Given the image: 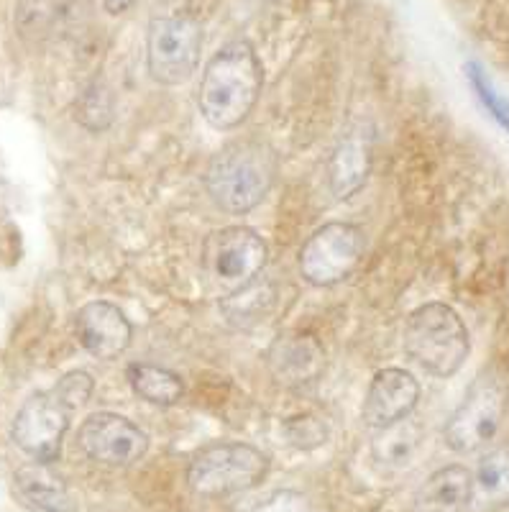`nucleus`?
I'll return each mask as SVG.
<instances>
[{"label":"nucleus","instance_id":"f257e3e1","mask_svg":"<svg viewBox=\"0 0 509 512\" xmlns=\"http://www.w3.org/2000/svg\"><path fill=\"white\" fill-rule=\"evenodd\" d=\"M261 62L246 39H233L213 54L200 82V113L215 131L241 126L261 95Z\"/></svg>","mask_w":509,"mask_h":512},{"label":"nucleus","instance_id":"f03ea898","mask_svg":"<svg viewBox=\"0 0 509 512\" xmlns=\"http://www.w3.org/2000/svg\"><path fill=\"white\" fill-rule=\"evenodd\" d=\"M279 159L267 141L238 139L226 144L205 167V190L220 210L243 216L272 192Z\"/></svg>","mask_w":509,"mask_h":512},{"label":"nucleus","instance_id":"7ed1b4c3","mask_svg":"<svg viewBox=\"0 0 509 512\" xmlns=\"http://www.w3.org/2000/svg\"><path fill=\"white\" fill-rule=\"evenodd\" d=\"M405 351L420 369L448 379L461 372L469 359L471 338L451 305L425 303L407 318Z\"/></svg>","mask_w":509,"mask_h":512},{"label":"nucleus","instance_id":"20e7f679","mask_svg":"<svg viewBox=\"0 0 509 512\" xmlns=\"http://www.w3.org/2000/svg\"><path fill=\"white\" fill-rule=\"evenodd\" d=\"M203 49V26L192 13L154 16L146 34V62L159 85L177 88L195 75Z\"/></svg>","mask_w":509,"mask_h":512},{"label":"nucleus","instance_id":"39448f33","mask_svg":"<svg viewBox=\"0 0 509 512\" xmlns=\"http://www.w3.org/2000/svg\"><path fill=\"white\" fill-rule=\"evenodd\" d=\"M269 461L249 443H215L197 451L187 469V484L203 497H228L254 489L267 477Z\"/></svg>","mask_w":509,"mask_h":512},{"label":"nucleus","instance_id":"423d86ee","mask_svg":"<svg viewBox=\"0 0 509 512\" xmlns=\"http://www.w3.org/2000/svg\"><path fill=\"white\" fill-rule=\"evenodd\" d=\"M267 241L249 226L220 228L205 244V272L226 295L254 282L267 267Z\"/></svg>","mask_w":509,"mask_h":512},{"label":"nucleus","instance_id":"0eeeda50","mask_svg":"<svg viewBox=\"0 0 509 512\" xmlns=\"http://www.w3.org/2000/svg\"><path fill=\"white\" fill-rule=\"evenodd\" d=\"M364 233L351 223L333 221L320 226L305 241L297 256V267L305 282L315 287L338 285L361 264Z\"/></svg>","mask_w":509,"mask_h":512},{"label":"nucleus","instance_id":"6e6552de","mask_svg":"<svg viewBox=\"0 0 509 512\" xmlns=\"http://www.w3.org/2000/svg\"><path fill=\"white\" fill-rule=\"evenodd\" d=\"M504 418V392L494 379H484L474 384L466 400L458 405L456 413L448 420L443 438L446 446L456 454H474L486 443L494 441Z\"/></svg>","mask_w":509,"mask_h":512},{"label":"nucleus","instance_id":"1a4fd4ad","mask_svg":"<svg viewBox=\"0 0 509 512\" xmlns=\"http://www.w3.org/2000/svg\"><path fill=\"white\" fill-rule=\"evenodd\" d=\"M70 415V410L54 397V392H36L13 418V443L34 461L49 464L62 451L64 433L70 428Z\"/></svg>","mask_w":509,"mask_h":512},{"label":"nucleus","instance_id":"9d476101","mask_svg":"<svg viewBox=\"0 0 509 512\" xmlns=\"http://www.w3.org/2000/svg\"><path fill=\"white\" fill-rule=\"evenodd\" d=\"M77 443L87 459L105 466H128L144 459L149 438L128 418L116 413H95L82 420Z\"/></svg>","mask_w":509,"mask_h":512},{"label":"nucleus","instance_id":"9b49d317","mask_svg":"<svg viewBox=\"0 0 509 512\" xmlns=\"http://www.w3.org/2000/svg\"><path fill=\"white\" fill-rule=\"evenodd\" d=\"M75 336L87 354L110 361L118 359L131 346L134 328L121 308L105 300H93L77 310Z\"/></svg>","mask_w":509,"mask_h":512},{"label":"nucleus","instance_id":"f8f14e48","mask_svg":"<svg viewBox=\"0 0 509 512\" xmlns=\"http://www.w3.org/2000/svg\"><path fill=\"white\" fill-rule=\"evenodd\" d=\"M420 402V384L410 372L387 367L376 372L364 400V420L369 428H387L410 418Z\"/></svg>","mask_w":509,"mask_h":512},{"label":"nucleus","instance_id":"ddd939ff","mask_svg":"<svg viewBox=\"0 0 509 512\" xmlns=\"http://www.w3.org/2000/svg\"><path fill=\"white\" fill-rule=\"evenodd\" d=\"M267 367L274 382L300 390L320 379L325 369V351L310 333H287L277 338L267 354Z\"/></svg>","mask_w":509,"mask_h":512},{"label":"nucleus","instance_id":"4468645a","mask_svg":"<svg viewBox=\"0 0 509 512\" xmlns=\"http://www.w3.org/2000/svg\"><path fill=\"white\" fill-rule=\"evenodd\" d=\"M371 172V128L356 123L333 146L328 159V187L336 200H348L364 187Z\"/></svg>","mask_w":509,"mask_h":512},{"label":"nucleus","instance_id":"2eb2a0df","mask_svg":"<svg viewBox=\"0 0 509 512\" xmlns=\"http://www.w3.org/2000/svg\"><path fill=\"white\" fill-rule=\"evenodd\" d=\"M13 487H16L18 497L29 507L41 512H77L75 500L70 497L62 479L49 469V464H34L21 466L13 477Z\"/></svg>","mask_w":509,"mask_h":512},{"label":"nucleus","instance_id":"dca6fc26","mask_svg":"<svg viewBox=\"0 0 509 512\" xmlns=\"http://www.w3.org/2000/svg\"><path fill=\"white\" fill-rule=\"evenodd\" d=\"M471 472L466 466H443L417 492V512H463L471 505Z\"/></svg>","mask_w":509,"mask_h":512},{"label":"nucleus","instance_id":"f3484780","mask_svg":"<svg viewBox=\"0 0 509 512\" xmlns=\"http://www.w3.org/2000/svg\"><path fill=\"white\" fill-rule=\"evenodd\" d=\"M423 446V428L412 423L410 418L392 423L387 428H379V436L371 443V454L379 466L387 469H405L412 464Z\"/></svg>","mask_w":509,"mask_h":512},{"label":"nucleus","instance_id":"a211bd4d","mask_svg":"<svg viewBox=\"0 0 509 512\" xmlns=\"http://www.w3.org/2000/svg\"><path fill=\"white\" fill-rule=\"evenodd\" d=\"M471 505L494 507L509 502V451L499 448L492 454L481 456L476 469L471 472Z\"/></svg>","mask_w":509,"mask_h":512},{"label":"nucleus","instance_id":"6ab92c4d","mask_svg":"<svg viewBox=\"0 0 509 512\" xmlns=\"http://www.w3.org/2000/svg\"><path fill=\"white\" fill-rule=\"evenodd\" d=\"M128 382L141 400L151 402V405H162V408L177 405L185 395V382L180 379V374L169 372L164 367H154V364H131Z\"/></svg>","mask_w":509,"mask_h":512},{"label":"nucleus","instance_id":"aec40b11","mask_svg":"<svg viewBox=\"0 0 509 512\" xmlns=\"http://www.w3.org/2000/svg\"><path fill=\"white\" fill-rule=\"evenodd\" d=\"M274 297L277 295H274L272 282L256 277L246 287L223 297L220 308H223V315H226V320H231L233 326L249 328L264 320V315L274 308Z\"/></svg>","mask_w":509,"mask_h":512},{"label":"nucleus","instance_id":"412c9836","mask_svg":"<svg viewBox=\"0 0 509 512\" xmlns=\"http://www.w3.org/2000/svg\"><path fill=\"white\" fill-rule=\"evenodd\" d=\"M72 116L82 128L100 134L105 128H110L113 118H116V105H113V95L105 88L103 82H90L80 95H77L75 105H72Z\"/></svg>","mask_w":509,"mask_h":512},{"label":"nucleus","instance_id":"4be33fe9","mask_svg":"<svg viewBox=\"0 0 509 512\" xmlns=\"http://www.w3.org/2000/svg\"><path fill=\"white\" fill-rule=\"evenodd\" d=\"M466 77H469L471 88L476 90V98L481 100V105H484L486 111L492 113L494 121H497L499 126L509 134V100L494 88V82L489 80V75H486L481 64L476 62L466 64Z\"/></svg>","mask_w":509,"mask_h":512},{"label":"nucleus","instance_id":"5701e85b","mask_svg":"<svg viewBox=\"0 0 509 512\" xmlns=\"http://www.w3.org/2000/svg\"><path fill=\"white\" fill-rule=\"evenodd\" d=\"M54 397L62 402L64 408L75 413L77 408H82L95 392V379L90 377L82 369H75V372H67L57 384H54Z\"/></svg>","mask_w":509,"mask_h":512},{"label":"nucleus","instance_id":"b1692460","mask_svg":"<svg viewBox=\"0 0 509 512\" xmlns=\"http://www.w3.org/2000/svg\"><path fill=\"white\" fill-rule=\"evenodd\" d=\"M284 436L295 448H315L323 446L328 438V428L315 415H297L284 423Z\"/></svg>","mask_w":509,"mask_h":512},{"label":"nucleus","instance_id":"393cba45","mask_svg":"<svg viewBox=\"0 0 509 512\" xmlns=\"http://www.w3.org/2000/svg\"><path fill=\"white\" fill-rule=\"evenodd\" d=\"M54 18V6L52 0H18V31L21 36H34L44 34L49 29Z\"/></svg>","mask_w":509,"mask_h":512},{"label":"nucleus","instance_id":"a878e982","mask_svg":"<svg viewBox=\"0 0 509 512\" xmlns=\"http://www.w3.org/2000/svg\"><path fill=\"white\" fill-rule=\"evenodd\" d=\"M254 512H313V507H310V502L302 495L284 489V492H277V495L269 497L267 502H261Z\"/></svg>","mask_w":509,"mask_h":512},{"label":"nucleus","instance_id":"bb28decb","mask_svg":"<svg viewBox=\"0 0 509 512\" xmlns=\"http://www.w3.org/2000/svg\"><path fill=\"white\" fill-rule=\"evenodd\" d=\"M139 0H103V6L108 13H126L128 8H134Z\"/></svg>","mask_w":509,"mask_h":512}]
</instances>
